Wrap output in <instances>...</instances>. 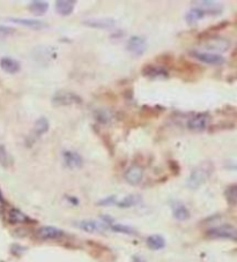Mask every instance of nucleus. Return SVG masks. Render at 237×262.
Wrapping results in <instances>:
<instances>
[{
	"mask_svg": "<svg viewBox=\"0 0 237 262\" xmlns=\"http://www.w3.org/2000/svg\"><path fill=\"white\" fill-rule=\"evenodd\" d=\"M94 117L100 124H108L114 119V113L110 110H96Z\"/></svg>",
	"mask_w": 237,
	"mask_h": 262,
	"instance_id": "393cba45",
	"label": "nucleus"
},
{
	"mask_svg": "<svg viewBox=\"0 0 237 262\" xmlns=\"http://www.w3.org/2000/svg\"><path fill=\"white\" fill-rule=\"evenodd\" d=\"M115 202H116V197L109 196V197H106V199L100 201L99 204H101V206H109V204H114Z\"/></svg>",
	"mask_w": 237,
	"mask_h": 262,
	"instance_id": "c85d7f7f",
	"label": "nucleus"
},
{
	"mask_svg": "<svg viewBox=\"0 0 237 262\" xmlns=\"http://www.w3.org/2000/svg\"><path fill=\"white\" fill-rule=\"evenodd\" d=\"M36 236L42 240H55L64 236V231L56 227H42L37 230Z\"/></svg>",
	"mask_w": 237,
	"mask_h": 262,
	"instance_id": "9b49d317",
	"label": "nucleus"
},
{
	"mask_svg": "<svg viewBox=\"0 0 237 262\" xmlns=\"http://www.w3.org/2000/svg\"><path fill=\"white\" fill-rule=\"evenodd\" d=\"M133 262H145V260H142L141 258H139V257H135L133 259Z\"/></svg>",
	"mask_w": 237,
	"mask_h": 262,
	"instance_id": "7c9ffc66",
	"label": "nucleus"
},
{
	"mask_svg": "<svg viewBox=\"0 0 237 262\" xmlns=\"http://www.w3.org/2000/svg\"><path fill=\"white\" fill-rule=\"evenodd\" d=\"M7 221L10 224H24L30 222L29 217L27 215H24L21 210L16 209V208H10L8 210V213H7Z\"/></svg>",
	"mask_w": 237,
	"mask_h": 262,
	"instance_id": "4468645a",
	"label": "nucleus"
},
{
	"mask_svg": "<svg viewBox=\"0 0 237 262\" xmlns=\"http://www.w3.org/2000/svg\"><path fill=\"white\" fill-rule=\"evenodd\" d=\"M51 102L56 106H67V105H75V104L82 103V98L80 96L74 94L72 91L67 90H60L57 91L52 96Z\"/></svg>",
	"mask_w": 237,
	"mask_h": 262,
	"instance_id": "7ed1b4c3",
	"label": "nucleus"
},
{
	"mask_svg": "<svg viewBox=\"0 0 237 262\" xmlns=\"http://www.w3.org/2000/svg\"><path fill=\"white\" fill-rule=\"evenodd\" d=\"M110 228L113 231L118 233H124V235H134L135 231L133 228L128 227V225L124 224H111Z\"/></svg>",
	"mask_w": 237,
	"mask_h": 262,
	"instance_id": "bb28decb",
	"label": "nucleus"
},
{
	"mask_svg": "<svg viewBox=\"0 0 237 262\" xmlns=\"http://www.w3.org/2000/svg\"><path fill=\"white\" fill-rule=\"evenodd\" d=\"M210 121H211L210 113H207V112L197 113L189 119L188 128L190 131H193V132H203L208 127Z\"/></svg>",
	"mask_w": 237,
	"mask_h": 262,
	"instance_id": "423d86ee",
	"label": "nucleus"
},
{
	"mask_svg": "<svg viewBox=\"0 0 237 262\" xmlns=\"http://www.w3.org/2000/svg\"><path fill=\"white\" fill-rule=\"evenodd\" d=\"M127 51H130L134 56H141L147 49V41L143 36L134 35L128 38L126 44Z\"/></svg>",
	"mask_w": 237,
	"mask_h": 262,
	"instance_id": "6e6552de",
	"label": "nucleus"
},
{
	"mask_svg": "<svg viewBox=\"0 0 237 262\" xmlns=\"http://www.w3.org/2000/svg\"><path fill=\"white\" fill-rule=\"evenodd\" d=\"M124 177L128 184L139 185L143 178V169L139 165H132L125 172Z\"/></svg>",
	"mask_w": 237,
	"mask_h": 262,
	"instance_id": "f8f14e48",
	"label": "nucleus"
},
{
	"mask_svg": "<svg viewBox=\"0 0 237 262\" xmlns=\"http://www.w3.org/2000/svg\"><path fill=\"white\" fill-rule=\"evenodd\" d=\"M63 159L64 163L68 169H79L82 167V163H84L82 157L73 150H65L63 153Z\"/></svg>",
	"mask_w": 237,
	"mask_h": 262,
	"instance_id": "ddd939ff",
	"label": "nucleus"
},
{
	"mask_svg": "<svg viewBox=\"0 0 237 262\" xmlns=\"http://www.w3.org/2000/svg\"><path fill=\"white\" fill-rule=\"evenodd\" d=\"M49 127H50V124H49V120L46 119L45 117H41L38 118L37 120L35 121V125H34V133L37 136L44 134L49 131Z\"/></svg>",
	"mask_w": 237,
	"mask_h": 262,
	"instance_id": "5701e85b",
	"label": "nucleus"
},
{
	"mask_svg": "<svg viewBox=\"0 0 237 262\" xmlns=\"http://www.w3.org/2000/svg\"><path fill=\"white\" fill-rule=\"evenodd\" d=\"M2 203V196H1V193H0V206H1Z\"/></svg>",
	"mask_w": 237,
	"mask_h": 262,
	"instance_id": "2f4dec72",
	"label": "nucleus"
},
{
	"mask_svg": "<svg viewBox=\"0 0 237 262\" xmlns=\"http://www.w3.org/2000/svg\"><path fill=\"white\" fill-rule=\"evenodd\" d=\"M199 38H202L203 41V48L210 50V51L225 52L231 48V42L224 37H220V36L206 35L203 33L199 35Z\"/></svg>",
	"mask_w": 237,
	"mask_h": 262,
	"instance_id": "f03ea898",
	"label": "nucleus"
},
{
	"mask_svg": "<svg viewBox=\"0 0 237 262\" xmlns=\"http://www.w3.org/2000/svg\"><path fill=\"white\" fill-rule=\"evenodd\" d=\"M213 170L214 167L211 162L200 163L198 167L193 169L191 174H190L186 184H188L190 188L193 189L200 187V186H202L204 182H206L207 179L211 177V175L213 174Z\"/></svg>",
	"mask_w": 237,
	"mask_h": 262,
	"instance_id": "f257e3e1",
	"label": "nucleus"
},
{
	"mask_svg": "<svg viewBox=\"0 0 237 262\" xmlns=\"http://www.w3.org/2000/svg\"><path fill=\"white\" fill-rule=\"evenodd\" d=\"M74 1H70V0H58L55 3L56 12L63 16L70 15L74 9Z\"/></svg>",
	"mask_w": 237,
	"mask_h": 262,
	"instance_id": "f3484780",
	"label": "nucleus"
},
{
	"mask_svg": "<svg viewBox=\"0 0 237 262\" xmlns=\"http://www.w3.org/2000/svg\"><path fill=\"white\" fill-rule=\"evenodd\" d=\"M146 243H147V246L153 251H160V250L164 249V246H166V240H164L163 237L160 235L149 236L148 238H147Z\"/></svg>",
	"mask_w": 237,
	"mask_h": 262,
	"instance_id": "6ab92c4d",
	"label": "nucleus"
},
{
	"mask_svg": "<svg viewBox=\"0 0 237 262\" xmlns=\"http://www.w3.org/2000/svg\"><path fill=\"white\" fill-rule=\"evenodd\" d=\"M140 201H141V197H140L139 195L131 194L128 196H125L124 199H121L120 201H118L117 206L120 208H130V207L136 206V204L140 203Z\"/></svg>",
	"mask_w": 237,
	"mask_h": 262,
	"instance_id": "b1692460",
	"label": "nucleus"
},
{
	"mask_svg": "<svg viewBox=\"0 0 237 262\" xmlns=\"http://www.w3.org/2000/svg\"><path fill=\"white\" fill-rule=\"evenodd\" d=\"M193 5H196L195 7L199 8L205 15H213L217 16L219 14L222 13L224 10V6L221 3L215 2V1H210V0H206V1H195Z\"/></svg>",
	"mask_w": 237,
	"mask_h": 262,
	"instance_id": "1a4fd4ad",
	"label": "nucleus"
},
{
	"mask_svg": "<svg viewBox=\"0 0 237 262\" xmlns=\"http://www.w3.org/2000/svg\"><path fill=\"white\" fill-rule=\"evenodd\" d=\"M203 17H205V14L199 8H197V7H192V8L185 14V21L189 24L198 22V21L202 20Z\"/></svg>",
	"mask_w": 237,
	"mask_h": 262,
	"instance_id": "4be33fe9",
	"label": "nucleus"
},
{
	"mask_svg": "<svg viewBox=\"0 0 237 262\" xmlns=\"http://www.w3.org/2000/svg\"><path fill=\"white\" fill-rule=\"evenodd\" d=\"M0 67L2 68V71H5L6 73L15 74L20 71L21 65L17 60L10 58V57H3L0 59Z\"/></svg>",
	"mask_w": 237,
	"mask_h": 262,
	"instance_id": "2eb2a0df",
	"label": "nucleus"
},
{
	"mask_svg": "<svg viewBox=\"0 0 237 262\" xmlns=\"http://www.w3.org/2000/svg\"><path fill=\"white\" fill-rule=\"evenodd\" d=\"M77 225H78V228H80L81 230H84V231L89 232V233L101 231V230L103 229V225L99 224L98 222L91 221V220H85V221L78 222Z\"/></svg>",
	"mask_w": 237,
	"mask_h": 262,
	"instance_id": "aec40b11",
	"label": "nucleus"
},
{
	"mask_svg": "<svg viewBox=\"0 0 237 262\" xmlns=\"http://www.w3.org/2000/svg\"><path fill=\"white\" fill-rule=\"evenodd\" d=\"M84 26L96 28V29H110L116 26V21L111 17H101V19H87L82 21Z\"/></svg>",
	"mask_w": 237,
	"mask_h": 262,
	"instance_id": "9d476101",
	"label": "nucleus"
},
{
	"mask_svg": "<svg viewBox=\"0 0 237 262\" xmlns=\"http://www.w3.org/2000/svg\"><path fill=\"white\" fill-rule=\"evenodd\" d=\"M207 236L214 239L237 240V230L229 224H222L214 227L207 231Z\"/></svg>",
	"mask_w": 237,
	"mask_h": 262,
	"instance_id": "20e7f679",
	"label": "nucleus"
},
{
	"mask_svg": "<svg viewBox=\"0 0 237 262\" xmlns=\"http://www.w3.org/2000/svg\"><path fill=\"white\" fill-rule=\"evenodd\" d=\"M142 75L145 78L157 80V79H168L169 78V72L164 66L155 65V64H148L142 67Z\"/></svg>",
	"mask_w": 237,
	"mask_h": 262,
	"instance_id": "0eeeda50",
	"label": "nucleus"
},
{
	"mask_svg": "<svg viewBox=\"0 0 237 262\" xmlns=\"http://www.w3.org/2000/svg\"><path fill=\"white\" fill-rule=\"evenodd\" d=\"M28 8L35 15H43L49 9V3L46 1H41V0H35L29 3Z\"/></svg>",
	"mask_w": 237,
	"mask_h": 262,
	"instance_id": "412c9836",
	"label": "nucleus"
},
{
	"mask_svg": "<svg viewBox=\"0 0 237 262\" xmlns=\"http://www.w3.org/2000/svg\"><path fill=\"white\" fill-rule=\"evenodd\" d=\"M172 215L177 221H186L190 218V211L181 202H174L172 204Z\"/></svg>",
	"mask_w": 237,
	"mask_h": 262,
	"instance_id": "a211bd4d",
	"label": "nucleus"
},
{
	"mask_svg": "<svg viewBox=\"0 0 237 262\" xmlns=\"http://www.w3.org/2000/svg\"><path fill=\"white\" fill-rule=\"evenodd\" d=\"M190 56L192 58H195L198 62H202L207 65H213V66H219L225 64L226 59L224 57L218 55V53H212V52H202V51H191Z\"/></svg>",
	"mask_w": 237,
	"mask_h": 262,
	"instance_id": "39448f33",
	"label": "nucleus"
},
{
	"mask_svg": "<svg viewBox=\"0 0 237 262\" xmlns=\"http://www.w3.org/2000/svg\"><path fill=\"white\" fill-rule=\"evenodd\" d=\"M225 196L227 199L228 203L232 206H236L237 204V184L228 186L227 189L225 191Z\"/></svg>",
	"mask_w": 237,
	"mask_h": 262,
	"instance_id": "a878e982",
	"label": "nucleus"
},
{
	"mask_svg": "<svg viewBox=\"0 0 237 262\" xmlns=\"http://www.w3.org/2000/svg\"><path fill=\"white\" fill-rule=\"evenodd\" d=\"M9 21H12L14 23L21 24V26L31 28V29H44V28L48 27V24L45 22H43L41 20H36V19H9Z\"/></svg>",
	"mask_w": 237,
	"mask_h": 262,
	"instance_id": "dca6fc26",
	"label": "nucleus"
},
{
	"mask_svg": "<svg viewBox=\"0 0 237 262\" xmlns=\"http://www.w3.org/2000/svg\"><path fill=\"white\" fill-rule=\"evenodd\" d=\"M9 155L8 153H7V149L5 148V146L0 145V164L2 165V167L7 168L9 165Z\"/></svg>",
	"mask_w": 237,
	"mask_h": 262,
	"instance_id": "cd10ccee",
	"label": "nucleus"
},
{
	"mask_svg": "<svg viewBox=\"0 0 237 262\" xmlns=\"http://www.w3.org/2000/svg\"><path fill=\"white\" fill-rule=\"evenodd\" d=\"M12 33H14V29L10 27H3V26H0V37H2V36H7V35H10Z\"/></svg>",
	"mask_w": 237,
	"mask_h": 262,
	"instance_id": "c756f323",
	"label": "nucleus"
}]
</instances>
